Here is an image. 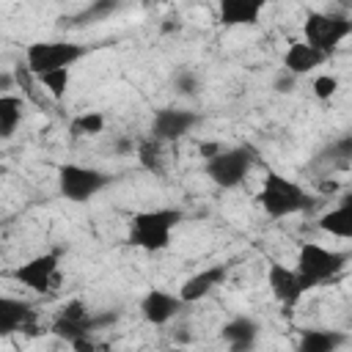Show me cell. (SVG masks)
Returning <instances> with one entry per match:
<instances>
[{
    "instance_id": "1",
    "label": "cell",
    "mask_w": 352,
    "mask_h": 352,
    "mask_svg": "<svg viewBox=\"0 0 352 352\" xmlns=\"http://www.w3.org/2000/svg\"><path fill=\"white\" fill-rule=\"evenodd\" d=\"M184 212L173 206L146 209L129 220V245L146 253H160L170 245V231L182 223Z\"/></svg>"
},
{
    "instance_id": "2",
    "label": "cell",
    "mask_w": 352,
    "mask_h": 352,
    "mask_svg": "<svg viewBox=\"0 0 352 352\" xmlns=\"http://www.w3.org/2000/svg\"><path fill=\"white\" fill-rule=\"evenodd\" d=\"M256 201L272 220H280V217H289V214H297V212H305L314 206V198L297 182H292L275 170H270L264 176Z\"/></svg>"
},
{
    "instance_id": "3",
    "label": "cell",
    "mask_w": 352,
    "mask_h": 352,
    "mask_svg": "<svg viewBox=\"0 0 352 352\" xmlns=\"http://www.w3.org/2000/svg\"><path fill=\"white\" fill-rule=\"evenodd\" d=\"M349 253L344 250H333L324 248L319 242H302L297 250V278L302 283V289H316L322 283H330L333 278H338V272L346 267Z\"/></svg>"
},
{
    "instance_id": "4",
    "label": "cell",
    "mask_w": 352,
    "mask_h": 352,
    "mask_svg": "<svg viewBox=\"0 0 352 352\" xmlns=\"http://www.w3.org/2000/svg\"><path fill=\"white\" fill-rule=\"evenodd\" d=\"M116 319H118V314H110V311L94 314V311L85 308L82 300H69V302L58 311V316H55V322H52V333H55L58 338L74 344V341H80V338H91V333H96V330L110 327Z\"/></svg>"
},
{
    "instance_id": "5",
    "label": "cell",
    "mask_w": 352,
    "mask_h": 352,
    "mask_svg": "<svg viewBox=\"0 0 352 352\" xmlns=\"http://www.w3.org/2000/svg\"><path fill=\"white\" fill-rule=\"evenodd\" d=\"M302 36L311 47H316L330 58L341 47V41L352 36V19L341 11H314L305 16Z\"/></svg>"
},
{
    "instance_id": "6",
    "label": "cell",
    "mask_w": 352,
    "mask_h": 352,
    "mask_svg": "<svg viewBox=\"0 0 352 352\" xmlns=\"http://www.w3.org/2000/svg\"><path fill=\"white\" fill-rule=\"evenodd\" d=\"M85 52L88 47L74 44V41H33L25 50V60H28V69L36 77H41V74L74 66Z\"/></svg>"
},
{
    "instance_id": "7",
    "label": "cell",
    "mask_w": 352,
    "mask_h": 352,
    "mask_svg": "<svg viewBox=\"0 0 352 352\" xmlns=\"http://www.w3.org/2000/svg\"><path fill=\"white\" fill-rule=\"evenodd\" d=\"M107 184H113V176L96 168H85V165H74L66 162L58 168V190L66 201L72 204H85L94 195H99Z\"/></svg>"
},
{
    "instance_id": "8",
    "label": "cell",
    "mask_w": 352,
    "mask_h": 352,
    "mask_svg": "<svg viewBox=\"0 0 352 352\" xmlns=\"http://www.w3.org/2000/svg\"><path fill=\"white\" fill-rule=\"evenodd\" d=\"M253 162H256V157L248 146H234V148H223L217 157H212L204 165V170L220 190H234L248 179Z\"/></svg>"
},
{
    "instance_id": "9",
    "label": "cell",
    "mask_w": 352,
    "mask_h": 352,
    "mask_svg": "<svg viewBox=\"0 0 352 352\" xmlns=\"http://www.w3.org/2000/svg\"><path fill=\"white\" fill-rule=\"evenodd\" d=\"M58 261H60V253H58V250L38 253V256H33L30 261L19 264L11 275H14V280H19L22 286H28V289H33V292H38V294H47V292H52V289L58 286V280H60V275H58Z\"/></svg>"
},
{
    "instance_id": "10",
    "label": "cell",
    "mask_w": 352,
    "mask_h": 352,
    "mask_svg": "<svg viewBox=\"0 0 352 352\" xmlns=\"http://www.w3.org/2000/svg\"><path fill=\"white\" fill-rule=\"evenodd\" d=\"M201 124V116L195 110L184 107H160L151 118V138L160 143H176L179 138L190 135Z\"/></svg>"
},
{
    "instance_id": "11",
    "label": "cell",
    "mask_w": 352,
    "mask_h": 352,
    "mask_svg": "<svg viewBox=\"0 0 352 352\" xmlns=\"http://www.w3.org/2000/svg\"><path fill=\"white\" fill-rule=\"evenodd\" d=\"M267 286L272 292V297L283 305V308H294L302 297V283L297 278V270L280 264V261H270L267 267Z\"/></svg>"
},
{
    "instance_id": "12",
    "label": "cell",
    "mask_w": 352,
    "mask_h": 352,
    "mask_svg": "<svg viewBox=\"0 0 352 352\" xmlns=\"http://www.w3.org/2000/svg\"><path fill=\"white\" fill-rule=\"evenodd\" d=\"M182 308H184V300L165 289H151L140 300V314L148 324H168Z\"/></svg>"
},
{
    "instance_id": "13",
    "label": "cell",
    "mask_w": 352,
    "mask_h": 352,
    "mask_svg": "<svg viewBox=\"0 0 352 352\" xmlns=\"http://www.w3.org/2000/svg\"><path fill=\"white\" fill-rule=\"evenodd\" d=\"M36 308L25 300L16 297H3L0 300V336H11L16 330H28L36 333Z\"/></svg>"
},
{
    "instance_id": "14",
    "label": "cell",
    "mask_w": 352,
    "mask_h": 352,
    "mask_svg": "<svg viewBox=\"0 0 352 352\" xmlns=\"http://www.w3.org/2000/svg\"><path fill=\"white\" fill-rule=\"evenodd\" d=\"M258 330L261 327L253 316H234L220 327V338L228 344V352H253Z\"/></svg>"
},
{
    "instance_id": "15",
    "label": "cell",
    "mask_w": 352,
    "mask_h": 352,
    "mask_svg": "<svg viewBox=\"0 0 352 352\" xmlns=\"http://www.w3.org/2000/svg\"><path fill=\"white\" fill-rule=\"evenodd\" d=\"M226 275H228V264H212V267L195 272L192 278H187V280L182 283V289H179V297L184 300V305H187V302H198V300H204L214 286H220V283L226 280Z\"/></svg>"
},
{
    "instance_id": "16",
    "label": "cell",
    "mask_w": 352,
    "mask_h": 352,
    "mask_svg": "<svg viewBox=\"0 0 352 352\" xmlns=\"http://www.w3.org/2000/svg\"><path fill=\"white\" fill-rule=\"evenodd\" d=\"M324 60H327V55L319 52L316 47H311L308 41H292L283 55V69L294 77H302V74L314 72L316 66H322Z\"/></svg>"
},
{
    "instance_id": "17",
    "label": "cell",
    "mask_w": 352,
    "mask_h": 352,
    "mask_svg": "<svg viewBox=\"0 0 352 352\" xmlns=\"http://www.w3.org/2000/svg\"><path fill=\"white\" fill-rule=\"evenodd\" d=\"M264 11V3L258 0H220V25L236 28V25H256Z\"/></svg>"
},
{
    "instance_id": "18",
    "label": "cell",
    "mask_w": 352,
    "mask_h": 352,
    "mask_svg": "<svg viewBox=\"0 0 352 352\" xmlns=\"http://www.w3.org/2000/svg\"><path fill=\"white\" fill-rule=\"evenodd\" d=\"M346 344V333L324 330V327H305L297 338V352H338Z\"/></svg>"
},
{
    "instance_id": "19",
    "label": "cell",
    "mask_w": 352,
    "mask_h": 352,
    "mask_svg": "<svg viewBox=\"0 0 352 352\" xmlns=\"http://www.w3.org/2000/svg\"><path fill=\"white\" fill-rule=\"evenodd\" d=\"M319 228L338 239H352V190L341 195L338 206L319 217Z\"/></svg>"
},
{
    "instance_id": "20",
    "label": "cell",
    "mask_w": 352,
    "mask_h": 352,
    "mask_svg": "<svg viewBox=\"0 0 352 352\" xmlns=\"http://www.w3.org/2000/svg\"><path fill=\"white\" fill-rule=\"evenodd\" d=\"M22 113H25V102L14 94H3L0 96V138L8 140L16 126L22 124Z\"/></svg>"
},
{
    "instance_id": "21",
    "label": "cell",
    "mask_w": 352,
    "mask_h": 352,
    "mask_svg": "<svg viewBox=\"0 0 352 352\" xmlns=\"http://www.w3.org/2000/svg\"><path fill=\"white\" fill-rule=\"evenodd\" d=\"M138 162H140L148 173L162 176V173H165V148H162V143L154 140V138L140 140V143H138Z\"/></svg>"
},
{
    "instance_id": "22",
    "label": "cell",
    "mask_w": 352,
    "mask_h": 352,
    "mask_svg": "<svg viewBox=\"0 0 352 352\" xmlns=\"http://www.w3.org/2000/svg\"><path fill=\"white\" fill-rule=\"evenodd\" d=\"M69 129H72L74 138H82V135H88V138H91V135H99V132L104 129V116L96 113V110H91V113H80L77 118H72Z\"/></svg>"
},
{
    "instance_id": "23",
    "label": "cell",
    "mask_w": 352,
    "mask_h": 352,
    "mask_svg": "<svg viewBox=\"0 0 352 352\" xmlns=\"http://www.w3.org/2000/svg\"><path fill=\"white\" fill-rule=\"evenodd\" d=\"M69 69H58V72H50V74H41L38 82L50 91L52 99H63L66 96V88H69Z\"/></svg>"
},
{
    "instance_id": "24",
    "label": "cell",
    "mask_w": 352,
    "mask_h": 352,
    "mask_svg": "<svg viewBox=\"0 0 352 352\" xmlns=\"http://www.w3.org/2000/svg\"><path fill=\"white\" fill-rule=\"evenodd\" d=\"M173 85H176V91H179V94L192 96V94L198 91V77H195L190 69H179V72H176V77H173Z\"/></svg>"
},
{
    "instance_id": "25",
    "label": "cell",
    "mask_w": 352,
    "mask_h": 352,
    "mask_svg": "<svg viewBox=\"0 0 352 352\" xmlns=\"http://www.w3.org/2000/svg\"><path fill=\"white\" fill-rule=\"evenodd\" d=\"M336 91H338V80H336L333 74H319V77L314 80V94H316L319 99H330Z\"/></svg>"
},
{
    "instance_id": "26",
    "label": "cell",
    "mask_w": 352,
    "mask_h": 352,
    "mask_svg": "<svg viewBox=\"0 0 352 352\" xmlns=\"http://www.w3.org/2000/svg\"><path fill=\"white\" fill-rule=\"evenodd\" d=\"M327 157L330 160H352V132L338 138L330 148H327Z\"/></svg>"
},
{
    "instance_id": "27",
    "label": "cell",
    "mask_w": 352,
    "mask_h": 352,
    "mask_svg": "<svg viewBox=\"0 0 352 352\" xmlns=\"http://www.w3.org/2000/svg\"><path fill=\"white\" fill-rule=\"evenodd\" d=\"M294 85H297V77L294 74H289L286 69H280V74L275 77V82H272V88L278 91V94H292L294 91Z\"/></svg>"
},
{
    "instance_id": "28",
    "label": "cell",
    "mask_w": 352,
    "mask_h": 352,
    "mask_svg": "<svg viewBox=\"0 0 352 352\" xmlns=\"http://www.w3.org/2000/svg\"><path fill=\"white\" fill-rule=\"evenodd\" d=\"M110 11H116V3H94L91 8H85V14L80 19H96V16H104Z\"/></svg>"
},
{
    "instance_id": "29",
    "label": "cell",
    "mask_w": 352,
    "mask_h": 352,
    "mask_svg": "<svg viewBox=\"0 0 352 352\" xmlns=\"http://www.w3.org/2000/svg\"><path fill=\"white\" fill-rule=\"evenodd\" d=\"M220 151H223V146H220L217 140H206V143H201V146H198V154H201L206 162H209L212 157H217Z\"/></svg>"
},
{
    "instance_id": "30",
    "label": "cell",
    "mask_w": 352,
    "mask_h": 352,
    "mask_svg": "<svg viewBox=\"0 0 352 352\" xmlns=\"http://www.w3.org/2000/svg\"><path fill=\"white\" fill-rule=\"evenodd\" d=\"M72 349H74V352H96V344H94L91 338H80V341L72 344Z\"/></svg>"
},
{
    "instance_id": "31",
    "label": "cell",
    "mask_w": 352,
    "mask_h": 352,
    "mask_svg": "<svg viewBox=\"0 0 352 352\" xmlns=\"http://www.w3.org/2000/svg\"><path fill=\"white\" fill-rule=\"evenodd\" d=\"M132 148H135V146H132L129 138H118V140H116V151H118V154H132Z\"/></svg>"
},
{
    "instance_id": "32",
    "label": "cell",
    "mask_w": 352,
    "mask_h": 352,
    "mask_svg": "<svg viewBox=\"0 0 352 352\" xmlns=\"http://www.w3.org/2000/svg\"><path fill=\"white\" fill-rule=\"evenodd\" d=\"M11 82H14V74H11V72H0V91H3V94L11 91Z\"/></svg>"
}]
</instances>
